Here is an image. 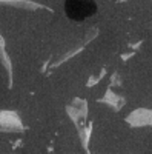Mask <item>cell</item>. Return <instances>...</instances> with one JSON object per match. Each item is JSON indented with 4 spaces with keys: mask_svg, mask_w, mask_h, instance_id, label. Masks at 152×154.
<instances>
[{
    "mask_svg": "<svg viewBox=\"0 0 152 154\" xmlns=\"http://www.w3.org/2000/svg\"><path fill=\"white\" fill-rule=\"evenodd\" d=\"M65 12L71 20L83 22L97 12V3L94 0H66Z\"/></svg>",
    "mask_w": 152,
    "mask_h": 154,
    "instance_id": "1",
    "label": "cell"
}]
</instances>
